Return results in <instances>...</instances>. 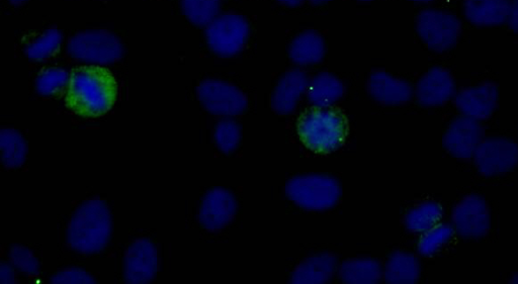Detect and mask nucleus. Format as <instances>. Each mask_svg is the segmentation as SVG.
Masks as SVG:
<instances>
[{
    "instance_id": "aec40b11",
    "label": "nucleus",
    "mask_w": 518,
    "mask_h": 284,
    "mask_svg": "<svg viewBox=\"0 0 518 284\" xmlns=\"http://www.w3.org/2000/svg\"><path fill=\"white\" fill-rule=\"evenodd\" d=\"M343 93L344 85L330 73H319L309 81L308 98L315 107L329 108L340 100Z\"/></svg>"
},
{
    "instance_id": "5701e85b",
    "label": "nucleus",
    "mask_w": 518,
    "mask_h": 284,
    "mask_svg": "<svg viewBox=\"0 0 518 284\" xmlns=\"http://www.w3.org/2000/svg\"><path fill=\"white\" fill-rule=\"evenodd\" d=\"M419 275L417 258L405 252L394 253L385 268V280L389 283H415Z\"/></svg>"
},
{
    "instance_id": "58836bf2",
    "label": "nucleus",
    "mask_w": 518,
    "mask_h": 284,
    "mask_svg": "<svg viewBox=\"0 0 518 284\" xmlns=\"http://www.w3.org/2000/svg\"><path fill=\"white\" fill-rule=\"evenodd\" d=\"M412 2L425 4V3L433 2V0H412Z\"/></svg>"
},
{
    "instance_id": "ea45409f",
    "label": "nucleus",
    "mask_w": 518,
    "mask_h": 284,
    "mask_svg": "<svg viewBox=\"0 0 518 284\" xmlns=\"http://www.w3.org/2000/svg\"><path fill=\"white\" fill-rule=\"evenodd\" d=\"M362 2H371V0H362Z\"/></svg>"
},
{
    "instance_id": "4be33fe9",
    "label": "nucleus",
    "mask_w": 518,
    "mask_h": 284,
    "mask_svg": "<svg viewBox=\"0 0 518 284\" xmlns=\"http://www.w3.org/2000/svg\"><path fill=\"white\" fill-rule=\"evenodd\" d=\"M382 275L381 264L369 258L351 259L339 267V277L345 283H377Z\"/></svg>"
},
{
    "instance_id": "20e7f679",
    "label": "nucleus",
    "mask_w": 518,
    "mask_h": 284,
    "mask_svg": "<svg viewBox=\"0 0 518 284\" xmlns=\"http://www.w3.org/2000/svg\"><path fill=\"white\" fill-rule=\"evenodd\" d=\"M288 198L308 211H325L333 208L340 196L338 181L327 175L307 174L291 178L286 184Z\"/></svg>"
},
{
    "instance_id": "423d86ee",
    "label": "nucleus",
    "mask_w": 518,
    "mask_h": 284,
    "mask_svg": "<svg viewBox=\"0 0 518 284\" xmlns=\"http://www.w3.org/2000/svg\"><path fill=\"white\" fill-rule=\"evenodd\" d=\"M459 19L448 12L425 10L417 18L416 29L423 43L435 52L443 53L456 46L461 35Z\"/></svg>"
},
{
    "instance_id": "a211bd4d",
    "label": "nucleus",
    "mask_w": 518,
    "mask_h": 284,
    "mask_svg": "<svg viewBox=\"0 0 518 284\" xmlns=\"http://www.w3.org/2000/svg\"><path fill=\"white\" fill-rule=\"evenodd\" d=\"M509 0H465L466 19L477 27H494L508 20Z\"/></svg>"
},
{
    "instance_id": "4c0bfd02",
    "label": "nucleus",
    "mask_w": 518,
    "mask_h": 284,
    "mask_svg": "<svg viewBox=\"0 0 518 284\" xmlns=\"http://www.w3.org/2000/svg\"><path fill=\"white\" fill-rule=\"evenodd\" d=\"M510 281H511V283H518V273L513 274Z\"/></svg>"
},
{
    "instance_id": "2eb2a0df",
    "label": "nucleus",
    "mask_w": 518,
    "mask_h": 284,
    "mask_svg": "<svg viewBox=\"0 0 518 284\" xmlns=\"http://www.w3.org/2000/svg\"><path fill=\"white\" fill-rule=\"evenodd\" d=\"M483 129L480 123L467 116L455 119L445 137L444 146L459 159H470L482 142Z\"/></svg>"
},
{
    "instance_id": "9d476101",
    "label": "nucleus",
    "mask_w": 518,
    "mask_h": 284,
    "mask_svg": "<svg viewBox=\"0 0 518 284\" xmlns=\"http://www.w3.org/2000/svg\"><path fill=\"white\" fill-rule=\"evenodd\" d=\"M453 222L460 236L466 239H481L490 229V213L485 200L470 195L455 208Z\"/></svg>"
},
{
    "instance_id": "4468645a",
    "label": "nucleus",
    "mask_w": 518,
    "mask_h": 284,
    "mask_svg": "<svg viewBox=\"0 0 518 284\" xmlns=\"http://www.w3.org/2000/svg\"><path fill=\"white\" fill-rule=\"evenodd\" d=\"M498 100V87L487 82L461 90L456 96L455 104L464 116L483 121L493 115Z\"/></svg>"
},
{
    "instance_id": "a878e982",
    "label": "nucleus",
    "mask_w": 518,
    "mask_h": 284,
    "mask_svg": "<svg viewBox=\"0 0 518 284\" xmlns=\"http://www.w3.org/2000/svg\"><path fill=\"white\" fill-rule=\"evenodd\" d=\"M220 6V0H182L185 15L197 26L212 23L219 14Z\"/></svg>"
},
{
    "instance_id": "412c9836",
    "label": "nucleus",
    "mask_w": 518,
    "mask_h": 284,
    "mask_svg": "<svg viewBox=\"0 0 518 284\" xmlns=\"http://www.w3.org/2000/svg\"><path fill=\"white\" fill-rule=\"evenodd\" d=\"M289 55L292 61L298 65H314L320 62L325 55L324 40L315 31L303 32L292 41Z\"/></svg>"
},
{
    "instance_id": "2f4dec72",
    "label": "nucleus",
    "mask_w": 518,
    "mask_h": 284,
    "mask_svg": "<svg viewBox=\"0 0 518 284\" xmlns=\"http://www.w3.org/2000/svg\"><path fill=\"white\" fill-rule=\"evenodd\" d=\"M52 283H96V279L88 272L79 268L62 270L50 279Z\"/></svg>"
},
{
    "instance_id": "cd10ccee",
    "label": "nucleus",
    "mask_w": 518,
    "mask_h": 284,
    "mask_svg": "<svg viewBox=\"0 0 518 284\" xmlns=\"http://www.w3.org/2000/svg\"><path fill=\"white\" fill-rule=\"evenodd\" d=\"M70 75L61 68H47L36 79V89L43 97L57 96L68 85Z\"/></svg>"
},
{
    "instance_id": "7ed1b4c3",
    "label": "nucleus",
    "mask_w": 518,
    "mask_h": 284,
    "mask_svg": "<svg viewBox=\"0 0 518 284\" xmlns=\"http://www.w3.org/2000/svg\"><path fill=\"white\" fill-rule=\"evenodd\" d=\"M301 142L319 154L339 149L349 136V122L343 113L334 108L315 107L301 115L297 123Z\"/></svg>"
},
{
    "instance_id": "f3484780",
    "label": "nucleus",
    "mask_w": 518,
    "mask_h": 284,
    "mask_svg": "<svg viewBox=\"0 0 518 284\" xmlns=\"http://www.w3.org/2000/svg\"><path fill=\"white\" fill-rule=\"evenodd\" d=\"M372 97L384 105L397 106L409 102L413 90L411 85L387 72H374L369 80Z\"/></svg>"
},
{
    "instance_id": "473e14b6",
    "label": "nucleus",
    "mask_w": 518,
    "mask_h": 284,
    "mask_svg": "<svg viewBox=\"0 0 518 284\" xmlns=\"http://www.w3.org/2000/svg\"><path fill=\"white\" fill-rule=\"evenodd\" d=\"M508 24L510 29L518 34V0H513L510 3V11L508 16Z\"/></svg>"
},
{
    "instance_id": "6e6552de",
    "label": "nucleus",
    "mask_w": 518,
    "mask_h": 284,
    "mask_svg": "<svg viewBox=\"0 0 518 284\" xmlns=\"http://www.w3.org/2000/svg\"><path fill=\"white\" fill-rule=\"evenodd\" d=\"M198 97L203 107L217 116L233 117L242 114L247 108L244 93L236 86L216 79L202 82Z\"/></svg>"
},
{
    "instance_id": "f257e3e1",
    "label": "nucleus",
    "mask_w": 518,
    "mask_h": 284,
    "mask_svg": "<svg viewBox=\"0 0 518 284\" xmlns=\"http://www.w3.org/2000/svg\"><path fill=\"white\" fill-rule=\"evenodd\" d=\"M118 84L112 72L100 66H81L70 72L66 106L83 118H99L112 110Z\"/></svg>"
},
{
    "instance_id": "39448f33",
    "label": "nucleus",
    "mask_w": 518,
    "mask_h": 284,
    "mask_svg": "<svg viewBox=\"0 0 518 284\" xmlns=\"http://www.w3.org/2000/svg\"><path fill=\"white\" fill-rule=\"evenodd\" d=\"M67 51L74 59L95 64L114 63L121 59L124 53L120 40L105 30L76 34L69 40Z\"/></svg>"
},
{
    "instance_id": "6ab92c4d",
    "label": "nucleus",
    "mask_w": 518,
    "mask_h": 284,
    "mask_svg": "<svg viewBox=\"0 0 518 284\" xmlns=\"http://www.w3.org/2000/svg\"><path fill=\"white\" fill-rule=\"evenodd\" d=\"M337 267L336 257L321 253L303 261L293 272V283H325L334 275Z\"/></svg>"
},
{
    "instance_id": "393cba45",
    "label": "nucleus",
    "mask_w": 518,
    "mask_h": 284,
    "mask_svg": "<svg viewBox=\"0 0 518 284\" xmlns=\"http://www.w3.org/2000/svg\"><path fill=\"white\" fill-rule=\"evenodd\" d=\"M0 147L3 152V164L7 168L16 169L25 163L28 153L27 143L15 129H3L0 132Z\"/></svg>"
},
{
    "instance_id": "7c9ffc66",
    "label": "nucleus",
    "mask_w": 518,
    "mask_h": 284,
    "mask_svg": "<svg viewBox=\"0 0 518 284\" xmlns=\"http://www.w3.org/2000/svg\"><path fill=\"white\" fill-rule=\"evenodd\" d=\"M10 258L19 270L33 276L39 274L40 264L30 249L14 246L11 249Z\"/></svg>"
},
{
    "instance_id": "72a5a7b5",
    "label": "nucleus",
    "mask_w": 518,
    "mask_h": 284,
    "mask_svg": "<svg viewBox=\"0 0 518 284\" xmlns=\"http://www.w3.org/2000/svg\"><path fill=\"white\" fill-rule=\"evenodd\" d=\"M17 278L15 276V272L13 268L7 264L3 263L2 267H0V282L2 283H16Z\"/></svg>"
},
{
    "instance_id": "0eeeda50",
    "label": "nucleus",
    "mask_w": 518,
    "mask_h": 284,
    "mask_svg": "<svg viewBox=\"0 0 518 284\" xmlns=\"http://www.w3.org/2000/svg\"><path fill=\"white\" fill-rule=\"evenodd\" d=\"M249 37L248 22L240 15L225 14L209 24L206 38L217 55L231 57L238 54Z\"/></svg>"
},
{
    "instance_id": "e433bc0d",
    "label": "nucleus",
    "mask_w": 518,
    "mask_h": 284,
    "mask_svg": "<svg viewBox=\"0 0 518 284\" xmlns=\"http://www.w3.org/2000/svg\"><path fill=\"white\" fill-rule=\"evenodd\" d=\"M311 2H312L314 5H323V4H325V3L330 2V0H311Z\"/></svg>"
},
{
    "instance_id": "c85d7f7f",
    "label": "nucleus",
    "mask_w": 518,
    "mask_h": 284,
    "mask_svg": "<svg viewBox=\"0 0 518 284\" xmlns=\"http://www.w3.org/2000/svg\"><path fill=\"white\" fill-rule=\"evenodd\" d=\"M454 236L450 225H437L425 232L418 244V251L423 256H433L438 253Z\"/></svg>"
},
{
    "instance_id": "bb28decb",
    "label": "nucleus",
    "mask_w": 518,
    "mask_h": 284,
    "mask_svg": "<svg viewBox=\"0 0 518 284\" xmlns=\"http://www.w3.org/2000/svg\"><path fill=\"white\" fill-rule=\"evenodd\" d=\"M61 43V33L50 29L27 46L26 54L34 61H42L55 55L60 50Z\"/></svg>"
},
{
    "instance_id": "9b49d317",
    "label": "nucleus",
    "mask_w": 518,
    "mask_h": 284,
    "mask_svg": "<svg viewBox=\"0 0 518 284\" xmlns=\"http://www.w3.org/2000/svg\"><path fill=\"white\" fill-rule=\"evenodd\" d=\"M158 270V253L147 239L134 241L124 257V279L127 283L142 284L152 281Z\"/></svg>"
},
{
    "instance_id": "f8f14e48",
    "label": "nucleus",
    "mask_w": 518,
    "mask_h": 284,
    "mask_svg": "<svg viewBox=\"0 0 518 284\" xmlns=\"http://www.w3.org/2000/svg\"><path fill=\"white\" fill-rule=\"evenodd\" d=\"M237 212V202L225 188H214L203 199L199 221L204 229L217 232L228 226Z\"/></svg>"
},
{
    "instance_id": "c9c22d12",
    "label": "nucleus",
    "mask_w": 518,
    "mask_h": 284,
    "mask_svg": "<svg viewBox=\"0 0 518 284\" xmlns=\"http://www.w3.org/2000/svg\"><path fill=\"white\" fill-rule=\"evenodd\" d=\"M10 2L14 6H20V5L24 4L25 2H27V0H10Z\"/></svg>"
},
{
    "instance_id": "dca6fc26",
    "label": "nucleus",
    "mask_w": 518,
    "mask_h": 284,
    "mask_svg": "<svg viewBox=\"0 0 518 284\" xmlns=\"http://www.w3.org/2000/svg\"><path fill=\"white\" fill-rule=\"evenodd\" d=\"M308 86L309 79L304 71L293 69L286 72L272 94V108L279 115L292 114Z\"/></svg>"
},
{
    "instance_id": "c756f323",
    "label": "nucleus",
    "mask_w": 518,
    "mask_h": 284,
    "mask_svg": "<svg viewBox=\"0 0 518 284\" xmlns=\"http://www.w3.org/2000/svg\"><path fill=\"white\" fill-rule=\"evenodd\" d=\"M214 137L218 148L223 153H231L240 143V126L232 120H223L216 126Z\"/></svg>"
},
{
    "instance_id": "b1692460",
    "label": "nucleus",
    "mask_w": 518,
    "mask_h": 284,
    "mask_svg": "<svg viewBox=\"0 0 518 284\" xmlns=\"http://www.w3.org/2000/svg\"><path fill=\"white\" fill-rule=\"evenodd\" d=\"M443 218V208L436 202H426L412 209L405 218L406 228L414 233H425L436 227Z\"/></svg>"
},
{
    "instance_id": "ddd939ff",
    "label": "nucleus",
    "mask_w": 518,
    "mask_h": 284,
    "mask_svg": "<svg viewBox=\"0 0 518 284\" xmlns=\"http://www.w3.org/2000/svg\"><path fill=\"white\" fill-rule=\"evenodd\" d=\"M456 92L452 74L445 68L435 67L423 75L416 86V99L424 107H441L447 104Z\"/></svg>"
},
{
    "instance_id": "f704fd0d",
    "label": "nucleus",
    "mask_w": 518,
    "mask_h": 284,
    "mask_svg": "<svg viewBox=\"0 0 518 284\" xmlns=\"http://www.w3.org/2000/svg\"><path fill=\"white\" fill-rule=\"evenodd\" d=\"M279 2L288 7H298L304 2V0H279Z\"/></svg>"
},
{
    "instance_id": "1a4fd4ad",
    "label": "nucleus",
    "mask_w": 518,
    "mask_h": 284,
    "mask_svg": "<svg viewBox=\"0 0 518 284\" xmlns=\"http://www.w3.org/2000/svg\"><path fill=\"white\" fill-rule=\"evenodd\" d=\"M474 159L482 175H502L518 165V146L506 138H489L480 143Z\"/></svg>"
},
{
    "instance_id": "f03ea898",
    "label": "nucleus",
    "mask_w": 518,
    "mask_h": 284,
    "mask_svg": "<svg viewBox=\"0 0 518 284\" xmlns=\"http://www.w3.org/2000/svg\"><path fill=\"white\" fill-rule=\"evenodd\" d=\"M112 231V215L106 202L91 200L84 202L73 214L66 239L78 253L97 254L108 246Z\"/></svg>"
}]
</instances>
